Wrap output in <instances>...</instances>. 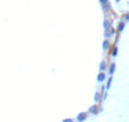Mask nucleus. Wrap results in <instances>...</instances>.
<instances>
[{
  "mask_svg": "<svg viewBox=\"0 0 129 122\" xmlns=\"http://www.w3.org/2000/svg\"><path fill=\"white\" fill-rule=\"evenodd\" d=\"M86 118H87V114H86V113H80V114L77 116V121H79V122H84Z\"/></svg>",
  "mask_w": 129,
  "mask_h": 122,
  "instance_id": "nucleus-1",
  "label": "nucleus"
},
{
  "mask_svg": "<svg viewBox=\"0 0 129 122\" xmlns=\"http://www.w3.org/2000/svg\"><path fill=\"white\" fill-rule=\"evenodd\" d=\"M98 111H99L98 106H91V107L89 108V112H90V113H92V114H96V113H98Z\"/></svg>",
  "mask_w": 129,
  "mask_h": 122,
  "instance_id": "nucleus-2",
  "label": "nucleus"
},
{
  "mask_svg": "<svg viewBox=\"0 0 129 122\" xmlns=\"http://www.w3.org/2000/svg\"><path fill=\"white\" fill-rule=\"evenodd\" d=\"M104 79H105V74H104V73H100V74L98 75V80H99V82H104Z\"/></svg>",
  "mask_w": 129,
  "mask_h": 122,
  "instance_id": "nucleus-3",
  "label": "nucleus"
},
{
  "mask_svg": "<svg viewBox=\"0 0 129 122\" xmlns=\"http://www.w3.org/2000/svg\"><path fill=\"white\" fill-rule=\"evenodd\" d=\"M114 69H115V65H114V64H111V65H110V74H113V73H114Z\"/></svg>",
  "mask_w": 129,
  "mask_h": 122,
  "instance_id": "nucleus-4",
  "label": "nucleus"
},
{
  "mask_svg": "<svg viewBox=\"0 0 129 122\" xmlns=\"http://www.w3.org/2000/svg\"><path fill=\"white\" fill-rule=\"evenodd\" d=\"M123 28H124V23H120V24H119V27H118V31L120 32V31H121Z\"/></svg>",
  "mask_w": 129,
  "mask_h": 122,
  "instance_id": "nucleus-5",
  "label": "nucleus"
},
{
  "mask_svg": "<svg viewBox=\"0 0 129 122\" xmlns=\"http://www.w3.org/2000/svg\"><path fill=\"white\" fill-rule=\"evenodd\" d=\"M103 47H104V48H108V47H109V41H105L104 45H103Z\"/></svg>",
  "mask_w": 129,
  "mask_h": 122,
  "instance_id": "nucleus-6",
  "label": "nucleus"
},
{
  "mask_svg": "<svg viewBox=\"0 0 129 122\" xmlns=\"http://www.w3.org/2000/svg\"><path fill=\"white\" fill-rule=\"evenodd\" d=\"M111 55H113V56H115V55H116V47H114V48H113V52H111Z\"/></svg>",
  "mask_w": 129,
  "mask_h": 122,
  "instance_id": "nucleus-7",
  "label": "nucleus"
},
{
  "mask_svg": "<svg viewBox=\"0 0 129 122\" xmlns=\"http://www.w3.org/2000/svg\"><path fill=\"white\" fill-rule=\"evenodd\" d=\"M62 122H74V121H72L71 118H66V119H63Z\"/></svg>",
  "mask_w": 129,
  "mask_h": 122,
  "instance_id": "nucleus-8",
  "label": "nucleus"
},
{
  "mask_svg": "<svg viewBox=\"0 0 129 122\" xmlns=\"http://www.w3.org/2000/svg\"><path fill=\"white\" fill-rule=\"evenodd\" d=\"M100 3L104 4V5H106V4H108V0H100Z\"/></svg>",
  "mask_w": 129,
  "mask_h": 122,
  "instance_id": "nucleus-9",
  "label": "nucleus"
},
{
  "mask_svg": "<svg viewBox=\"0 0 129 122\" xmlns=\"http://www.w3.org/2000/svg\"><path fill=\"white\" fill-rule=\"evenodd\" d=\"M104 69H105V64L103 63V64L100 65V70H104Z\"/></svg>",
  "mask_w": 129,
  "mask_h": 122,
  "instance_id": "nucleus-10",
  "label": "nucleus"
},
{
  "mask_svg": "<svg viewBox=\"0 0 129 122\" xmlns=\"http://www.w3.org/2000/svg\"><path fill=\"white\" fill-rule=\"evenodd\" d=\"M125 19H129V14H126V15H125Z\"/></svg>",
  "mask_w": 129,
  "mask_h": 122,
  "instance_id": "nucleus-11",
  "label": "nucleus"
}]
</instances>
